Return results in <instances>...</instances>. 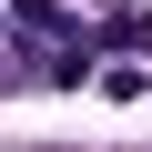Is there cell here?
<instances>
[{
	"label": "cell",
	"mask_w": 152,
	"mask_h": 152,
	"mask_svg": "<svg viewBox=\"0 0 152 152\" xmlns=\"http://www.w3.org/2000/svg\"><path fill=\"white\" fill-rule=\"evenodd\" d=\"M10 41H20L31 61H51V71H81V51H71L81 20H71L61 0H10Z\"/></svg>",
	"instance_id": "cell-1"
}]
</instances>
